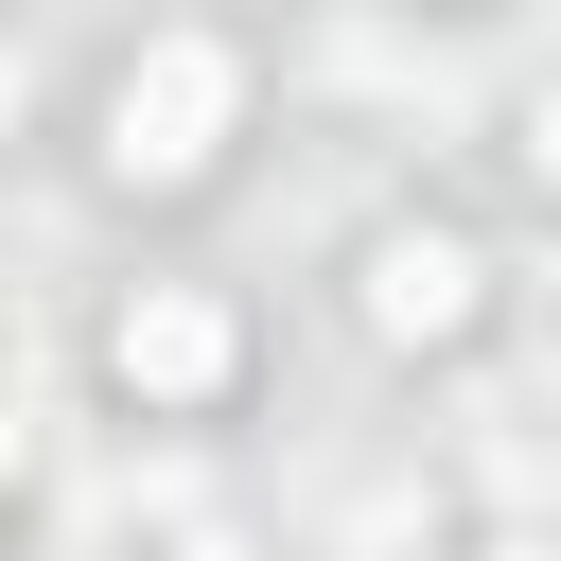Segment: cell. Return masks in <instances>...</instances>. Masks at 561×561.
I'll use <instances>...</instances> for the list:
<instances>
[{"label":"cell","mask_w":561,"mask_h":561,"mask_svg":"<svg viewBox=\"0 0 561 561\" xmlns=\"http://www.w3.org/2000/svg\"><path fill=\"white\" fill-rule=\"evenodd\" d=\"M228 123H245V53L228 35H140L123 88H105V175L123 193H193L228 158Z\"/></svg>","instance_id":"obj_1"},{"label":"cell","mask_w":561,"mask_h":561,"mask_svg":"<svg viewBox=\"0 0 561 561\" xmlns=\"http://www.w3.org/2000/svg\"><path fill=\"white\" fill-rule=\"evenodd\" d=\"M473 561H561V543H543V526H508V543H473Z\"/></svg>","instance_id":"obj_5"},{"label":"cell","mask_w":561,"mask_h":561,"mask_svg":"<svg viewBox=\"0 0 561 561\" xmlns=\"http://www.w3.org/2000/svg\"><path fill=\"white\" fill-rule=\"evenodd\" d=\"M526 175H543V193H561V88H543V105H526Z\"/></svg>","instance_id":"obj_4"},{"label":"cell","mask_w":561,"mask_h":561,"mask_svg":"<svg viewBox=\"0 0 561 561\" xmlns=\"http://www.w3.org/2000/svg\"><path fill=\"white\" fill-rule=\"evenodd\" d=\"M228 368H245V316H228L210 280H140V298L105 316V386H123V403H158V421L228 403Z\"/></svg>","instance_id":"obj_2"},{"label":"cell","mask_w":561,"mask_h":561,"mask_svg":"<svg viewBox=\"0 0 561 561\" xmlns=\"http://www.w3.org/2000/svg\"><path fill=\"white\" fill-rule=\"evenodd\" d=\"M175 561H245V543H175Z\"/></svg>","instance_id":"obj_6"},{"label":"cell","mask_w":561,"mask_h":561,"mask_svg":"<svg viewBox=\"0 0 561 561\" xmlns=\"http://www.w3.org/2000/svg\"><path fill=\"white\" fill-rule=\"evenodd\" d=\"M473 298H491V263H473L456 228H386V245L351 263V316H368L386 351H456V333H473Z\"/></svg>","instance_id":"obj_3"}]
</instances>
